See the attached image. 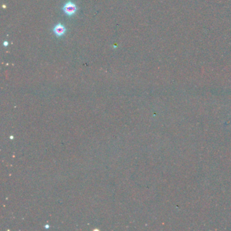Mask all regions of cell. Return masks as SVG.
I'll return each instance as SVG.
<instances>
[{
  "instance_id": "obj_1",
  "label": "cell",
  "mask_w": 231,
  "mask_h": 231,
  "mask_svg": "<svg viewBox=\"0 0 231 231\" xmlns=\"http://www.w3.org/2000/svg\"><path fill=\"white\" fill-rule=\"evenodd\" d=\"M77 8L76 5L71 1H69L63 7V10L65 13L68 16H73L75 14Z\"/></svg>"
},
{
  "instance_id": "obj_2",
  "label": "cell",
  "mask_w": 231,
  "mask_h": 231,
  "mask_svg": "<svg viewBox=\"0 0 231 231\" xmlns=\"http://www.w3.org/2000/svg\"><path fill=\"white\" fill-rule=\"evenodd\" d=\"M54 32L56 35H57L58 37H61L66 32V29H65V27L63 25L59 23V24L56 25L55 27L54 28Z\"/></svg>"
}]
</instances>
